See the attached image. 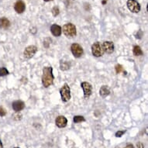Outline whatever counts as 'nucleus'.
<instances>
[{
    "mask_svg": "<svg viewBox=\"0 0 148 148\" xmlns=\"http://www.w3.org/2000/svg\"><path fill=\"white\" fill-rule=\"evenodd\" d=\"M45 2H50V1H52V0H44Z\"/></svg>",
    "mask_w": 148,
    "mask_h": 148,
    "instance_id": "nucleus-27",
    "label": "nucleus"
},
{
    "mask_svg": "<svg viewBox=\"0 0 148 148\" xmlns=\"http://www.w3.org/2000/svg\"><path fill=\"white\" fill-rule=\"evenodd\" d=\"M10 26V20H8L7 18L5 17H3L0 19V28L2 29H8Z\"/></svg>",
    "mask_w": 148,
    "mask_h": 148,
    "instance_id": "nucleus-14",
    "label": "nucleus"
},
{
    "mask_svg": "<svg viewBox=\"0 0 148 148\" xmlns=\"http://www.w3.org/2000/svg\"><path fill=\"white\" fill-rule=\"evenodd\" d=\"M71 53L74 56L75 58H81L83 54V48L82 47L81 45H79L78 44H73L71 47Z\"/></svg>",
    "mask_w": 148,
    "mask_h": 148,
    "instance_id": "nucleus-5",
    "label": "nucleus"
},
{
    "mask_svg": "<svg viewBox=\"0 0 148 148\" xmlns=\"http://www.w3.org/2000/svg\"><path fill=\"white\" fill-rule=\"evenodd\" d=\"M53 68L51 67H45L43 69L42 75V84L44 88H48L53 84Z\"/></svg>",
    "mask_w": 148,
    "mask_h": 148,
    "instance_id": "nucleus-1",
    "label": "nucleus"
},
{
    "mask_svg": "<svg viewBox=\"0 0 148 148\" xmlns=\"http://www.w3.org/2000/svg\"><path fill=\"white\" fill-rule=\"evenodd\" d=\"M9 74V71L5 68H0V77H3V76L7 75Z\"/></svg>",
    "mask_w": 148,
    "mask_h": 148,
    "instance_id": "nucleus-19",
    "label": "nucleus"
},
{
    "mask_svg": "<svg viewBox=\"0 0 148 148\" xmlns=\"http://www.w3.org/2000/svg\"><path fill=\"white\" fill-rule=\"evenodd\" d=\"M133 52H134V54L135 56H141V55H143V51H142V49L140 48V47L137 46V45L134 47Z\"/></svg>",
    "mask_w": 148,
    "mask_h": 148,
    "instance_id": "nucleus-16",
    "label": "nucleus"
},
{
    "mask_svg": "<svg viewBox=\"0 0 148 148\" xmlns=\"http://www.w3.org/2000/svg\"><path fill=\"white\" fill-rule=\"evenodd\" d=\"M15 148H20V147H15Z\"/></svg>",
    "mask_w": 148,
    "mask_h": 148,
    "instance_id": "nucleus-28",
    "label": "nucleus"
},
{
    "mask_svg": "<svg viewBox=\"0 0 148 148\" xmlns=\"http://www.w3.org/2000/svg\"><path fill=\"white\" fill-rule=\"evenodd\" d=\"M115 68H116V71L117 74H119L123 71V66L121 64H116Z\"/></svg>",
    "mask_w": 148,
    "mask_h": 148,
    "instance_id": "nucleus-20",
    "label": "nucleus"
},
{
    "mask_svg": "<svg viewBox=\"0 0 148 148\" xmlns=\"http://www.w3.org/2000/svg\"><path fill=\"white\" fill-rule=\"evenodd\" d=\"M37 51V47L34 45H30V46L26 47L23 52V55L26 58L29 59L34 56V54L36 53Z\"/></svg>",
    "mask_w": 148,
    "mask_h": 148,
    "instance_id": "nucleus-7",
    "label": "nucleus"
},
{
    "mask_svg": "<svg viewBox=\"0 0 148 148\" xmlns=\"http://www.w3.org/2000/svg\"><path fill=\"white\" fill-rule=\"evenodd\" d=\"M81 86L83 88L84 91V97L85 99H88L90 97V95H92V86L90 83L87 82H84L81 84Z\"/></svg>",
    "mask_w": 148,
    "mask_h": 148,
    "instance_id": "nucleus-8",
    "label": "nucleus"
},
{
    "mask_svg": "<svg viewBox=\"0 0 148 148\" xmlns=\"http://www.w3.org/2000/svg\"><path fill=\"white\" fill-rule=\"evenodd\" d=\"M12 109L15 112H20L25 108V103L23 101L17 100L12 102Z\"/></svg>",
    "mask_w": 148,
    "mask_h": 148,
    "instance_id": "nucleus-12",
    "label": "nucleus"
},
{
    "mask_svg": "<svg viewBox=\"0 0 148 148\" xmlns=\"http://www.w3.org/2000/svg\"><path fill=\"white\" fill-rule=\"evenodd\" d=\"M92 53L95 57H102L104 53L102 44L99 42H95L92 45Z\"/></svg>",
    "mask_w": 148,
    "mask_h": 148,
    "instance_id": "nucleus-4",
    "label": "nucleus"
},
{
    "mask_svg": "<svg viewBox=\"0 0 148 148\" xmlns=\"http://www.w3.org/2000/svg\"><path fill=\"white\" fill-rule=\"evenodd\" d=\"M0 148H3V143L1 142V140H0Z\"/></svg>",
    "mask_w": 148,
    "mask_h": 148,
    "instance_id": "nucleus-26",
    "label": "nucleus"
},
{
    "mask_svg": "<svg viewBox=\"0 0 148 148\" xmlns=\"http://www.w3.org/2000/svg\"><path fill=\"white\" fill-rule=\"evenodd\" d=\"M55 123H56V125L58 126L59 128H63V127H65L67 126L68 120H67L65 116H59L55 119Z\"/></svg>",
    "mask_w": 148,
    "mask_h": 148,
    "instance_id": "nucleus-11",
    "label": "nucleus"
},
{
    "mask_svg": "<svg viewBox=\"0 0 148 148\" xmlns=\"http://www.w3.org/2000/svg\"><path fill=\"white\" fill-rule=\"evenodd\" d=\"M6 115V111L3 107L0 106V116H5Z\"/></svg>",
    "mask_w": 148,
    "mask_h": 148,
    "instance_id": "nucleus-22",
    "label": "nucleus"
},
{
    "mask_svg": "<svg viewBox=\"0 0 148 148\" xmlns=\"http://www.w3.org/2000/svg\"><path fill=\"white\" fill-rule=\"evenodd\" d=\"M99 94L102 98H106L110 94V90L106 85H102V87L100 88Z\"/></svg>",
    "mask_w": 148,
    "mask_h": 148,
    "instance_id": "nucleus-15",
    "label": "nucleus"
},
{
    "mask_svg": "<svg viewBox=\"0 0 148 148\" xmlns=\"http://www.w3.org/2000/svg\"><path fill=\"white\" fill-rule=\"evenodd\" d=\"M124 148H134V147L133 144H127L126 147H124Z\"/></svg>",
    "mask_w": 148,
    "mask_h": 148,
    "instance_id": "nucleus-25",
    "label": "nucleus"
},
{
    "mask_svg": "<svg viewBox=\"0 0 148 148\" xmlns=\"http://www.w3.org/2000/svg\"><path fill=\"white\" fill-rule=\"evenodd\" d=\"M136 148H144V147H143V145L142 144V143L139 142V143L136 144Z\"/></svg>",
    "mask_w": 148,
    "mask_h": 148,
    "instance_id": "nucleus-24",
    "label": "nucleus"
},
{
    "mask_svg": "<svg viewBox=\"0 0 148 148\" xmlns=\"http://www.w3.org/2000/svg\"><path fill=\"white\" fill-rule=\"evenodd\" d=\"M63 33L67 37L69 38L75 36L77 34L75 26L72 23H67L63 27Z\"/></svg>",
    "mask_w": 148,
    "mask_h": 148,
    "instance_id": "nucleus-2",
    "label": "nucleus"
},
{
    "mask_svg": "<svg viewBox=\"0 0 148 148\" xmlns=\"http://www.w3.org/2000/svg\"><path fill=\"white\" fill-rule=\"evenodd\" d=\"M51 31L54 36H60L61 35V27L59 25L53 24L51 27Z\"/></svg>",
    "mask_w": 148,
    "mask_h": 148,
    "instance_id": "nucleus-13",
    "label": "nucleus"
},
{
    "mask_svg": "<svg viewBox=\"0 0 148 148\" xmlns=\"http://www.w3.org/2000/svg\"><path fill=\"white\" fill-rule=\"evenodd\" d=\"M73 121L75 123H79L85 121V119L83 116H75L73 118Z\"/></svg>",
    "mask_w": 148,
    "mask_h": 148,
    "instance_id": "nucleus-18",
    "label": "nucleus"
},
{
    "mask_svg": "<svg viewBox=\"0 0 148 148\" xmlns=\"http://www.w3.org/2000/svg\"><path fill=\"white\" fill-rule=\"evenodd\" d=\"M127 7L132 12H134V13H137L140 10V5L136 0H128Z\"/></svg>",
    "mask_w": 148,
    "mask_h": 148,
    "instance_id": "nucleus-6",
    "label": "nucleus"
},
{
    "mask_svg": "<svg viewBox=\"0 0 148 148\" xmlns=\"http://www.w3.org/2000/svg\"><path fill=\"white\" fill-rule=\"evenodd\" d=\"M14 10L17 13H23L26 10V5L24 2H23L21 0L17 1L14 5Z\"/></svg>",
    "mask_w": 148,
    "mask_h": 148,
    "instance_id": "nucleus-10",
    "label": "nucleus"
},
{
    "mask_svg": "<svg viewBox=\"0 0 148 148\" xmlns=\"http://www.w3.org/2000/svg\"><path fill=\"white\" fill-rule=\"evenodd\" d=\"M124 134H125V130L118 131V132H116V137H120V136H123Z\"/></svg>",
    "mask_w": 148,
    "mask_h": 148,
    "instance_id": "nucleus-23",
    "label": "nucleus"
},
{
    "mask_svg": "<svg viewBox=\"0 0 148 148\" xmlns=\"http://www.w3.org/2000/svg\"><path fill=\"white\" fill-rule=\"evenodd\" d=\"M60 93H61V99L63 102H67L71 99V90L69 85L67 83H65L63 85V87L61 88L60 90Z\"/></svg>",
    "mask_w": 148,
    "mask_h": 148,
    "instance_id": "nucleus-3",
    "label": "nucleus"
},
{
    "mask_svg": "<svg viewBox=\"0 0 148 148\" xmlns=\"http://www.w3.org/2000/svg\"><path fill=\"white\" fill-rule=\"evenodd\" d=\"M59 12H60V10H59L58 7L55 6V7L53 8V10H52V13H53V15L54 16H58V15L59 14Z\"/></svg>",
    "mask_w": 148,
    "mask_h": 148,
    "instance_id": "nucleus-21",
    "label": "nucleus"
},
{
    "mask_svg": "<svg viewBox=\"0 0 148 148\" xmlns=\"http://www.w3.org/2000/svg\"><path fill=\"white\" fill-rule=\"evenodd\" d=\"M104 53H112L114 51V44L111 41H105L102 44Z\"/></svg>",
    "mask_w": 148,
    "mask_h": 148,
    "instance_id": "nucleus-9",
    "label": "nucleus"
},
{
    "mask_svg": "<svg viewBox=\"0 0 148 148\" xmlns=\"http://www.w3.org/2000/svg\"><path fill=\"white\" fill-rule=\"evenodd\" d=\"M60 68H61V70L62 71L68 70L70 68V64L67 61H61V64H60Z\"/></svg>",
    "mask_w": 148,
    "mask_h": 148,
    "instance_id": "nucleus-17",
    "label": "nucleus"
}]
</instances>
